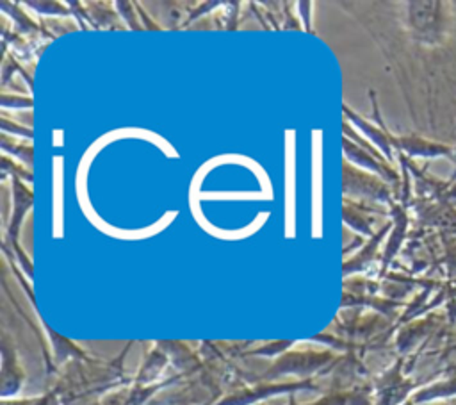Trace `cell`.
I'll list each match as a JSON object with an SVG mask.
<instances>
[]
</instances>
